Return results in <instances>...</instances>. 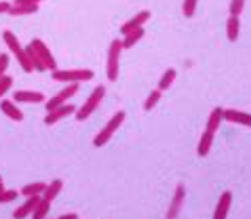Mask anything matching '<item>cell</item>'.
Returning a JSON list of instances; mask_svg holds the SVG:
<instances>
[{
  "mask_svg": "<svg viewBox=\"0 0 251 219\" xmlns=\"http://www.w3.org/2000/svg\"><path fill=\"white\" fill-rule=\"evenodd\" d=\"M78 93H80V84H66L64 89L57 91V93L51 97V99H47V101H45L47 112H51V110H55V108H59V105L68 103L74 95H78Z\"/></svg>",
  "mask_w": 251,
  "mask_h": 219,
  "instance_id": "cell-7",
  "label": "cell"
},
{
  "mask_svg": "<svg viewBox=\"0 0 251 219\" xmlns=\"http://www.w3.org/2000/svg\"><path fill=\"white\" fill-rule=\"evenodd\" d=\"M103 97H106V87H103V84H97V87L91 91V95L87 97V101L82 103V108L76 110V114H74V116H76V120H80V122H82V120H87V118L91 116L93 112L101 105Z\"/></svg>",
  "mask_w": 251,
  "mask_h": 219,
  "instance_id": "cell-5",
  "label": "cell"
},
{
  "mask_svg": "<svg viewBox=\"0 0 251 219\" xmlns=\"http://www.w3.org/2000/svg\"><path fill=\"white\" fill-rule=\"evenodd\" d=\"M148 19H150V11H137L129 21H125V24L121 25L123 36H125V34H129V32H133V30H137V27H144V24Z\"/></svg>",
  "mask_w": 251,
  "mask_h": 219,
  "instance_id": "cell-11",
  "label": "cell"
},
{
  "mask_svg": "<svg viewBox=\"0 0 251 219\" xmlns=\"http://www.w3.org/2000/svg\"><path fill=\"white\" fill-rule=\"evenodd\" d=\"M230 204H232V192L226 190V192H222L218 204H215L213 219H226L228 217V211H230Z\"/></svg>",
  "mask_w": 251,
  "mask_h": 219,
  "instance_id": "cell-14",
  "label": "cell"
},
{
  "mask_svg": "<svg viewBox=\"0 0 251 219\" xmlns=\"http://www.w3.org/2000/svg\"><path fill=\"white\" fill-rule=\"evenodd\" d=\"M17 196H22L17 190H6V188H2V190H0V204H9L13 200H17Z\"/></svg>",
  "mask_w": 251,
  "mask_h": 219,
  "instance_id": "cell-26",
  "label": "cell"
},
{
  "mask_svg": "<svg viewBox=\"0 0 251 219\" xmlns=\"http://www.w3.org/2000/svg\"><path fill=\"white\" fill-rule=\"evenodd\" d=\"M47 188L45 181H34V183H27V186H24L22 190H19V194L24 196V198H30V196H43Z\"/></svg>",
  "mask_w": 251,
  "mask_h": 219,
  "instance_id": "cell-20",
  "label": "cell"
},
{
  "mask_svg": "<svg viewBox=\"0 0 251 219\" xmlns=\"http://www.w3.org/2000/svg\"><path fill=\"white\" fill-rule=\"evenodd\" d=\"M9 9H11V2H4V0H0V15H2V13H9Z\"/></svg>",
  "mask_w": 251,
  "mask_h": 219,
  "instance_id": "cell-32",
  "label": "cell"
},
{
  "mask_svg": "<svg viewBox=\"0 0 251 219\" xmlns=\"http://www.w3.org/2000/svg\"><path fill=\"white\" fill-rule=\"evenodd\" d=\"M239 32H241V19L230 15L228 21H226V34H228V40H230V42H236V38H239Z\"/></svg>",
  "mask_w": 251,
  "mask_h": 219,
  "instance_id": "cell-21",
  "label": "cell"
},
{
  "mask_svg": "<svg viewBox=\"0 0 251 219\" xmlns=\"http://www.w3.org/2000/svg\"><path fill=\"white\" fill-rule=\"evenodd\" d=\"M224 120H226V122H232V124L247 126V129H251V114H249V112H243V110H224Z\"/></svg>",
  "mask_w": 251,
  "mask_h": 219,
  "instance_id": "cell-12",
  "label": "cell"
},
{
  "mask_svg": "<svg viewBox=\"0 0 251 219\" xmlns=\"http://www.w3.org/2000/svg\"><path fill=\"white\" fill-rule=\"evenodd\" d=\"M184 202H186V186L184 183H179V186L176 188V192H173V198L169 202V209H167L165 219H177L179 213H182Z\"/></svg>",
  "mask_w": 251,
  "mask_h": 219,
  "instance_id": "cell-8",
  "label": "cell"
},
{
  "mask_svg": "<svg viewBox=\"0 0 251 219\" xmlns=\"http://www.w3.org/2000/svg\"><path fill=\"white\" fill-rule=\"evenodd\" d=\"M243 9H245V0H230V4H228V11H230V15L232 17H239Z\"/></svg>",
  "mask_w": 251,
  "mask_h": 219,
  "instance_id": "cell-27",
  "label": "cell"
},
{
  "mask_svg": "<svg viewBox=\"0 0 251 219\" xmlns=\"http://www.w3.org/2000/svg\"><path fill=\"white\" fill-rule=\"evenodd\" d=\"M2 40H4V45L9 47L11 55L17 59L19 68H22L24 72L32 74V72H34V66H32V61H30V55H27V49H25V47H22V42H19L17 34H13L11 30H4V34H2Z\"/></svg>",
  "mask_w": 251,
  "mask_h": 219,
  "instance_id": "cell-2",
  "label": "cell"
},
{
  "mask_svg": "<svg viewBox=\"0 0 251 219\" xmlns=\"http://www.w3.org/2000/svg\"><path fill=\"white\" fill-rule=\"evenodd\" d=\"M2 188H4V183H2V181H0V190H2Z\"/></svg>",
  "mask_w": 251,
  "mask_h": 219,
  "instance_id": "cell-34",
  "label": "cell"
},
{
  "mask_svg": "<svg viewBox=\"0 0 251 219\" xmlns=\"http://www.w3.org/2000/svg\"><path fill=\"white\" fill-rule=\"evenodd\" d=\"M61 190H64V181H61V179H53L51 183H47V188H45V192H43V198L47 202H53L61 194Z\"/></svg>",
  "mask_w": 251,
  "mask_h": 219,
  "instance_id": "cell-16",
  "label": "cell"
},
{
  "mask_svg": "<svg viewBox=\"0 0 251 219\" xmlns=\"http://www.w3.org/2000/svg\"><path fill=\"white\" fill-rule=\"evenodd\" d=\"M0 181H2V177H0Z\"/></svg>",
  "mask_w": 251,
  "mask_h": 219,
  "instance_id": "cell-36",
  "label": "cell"
},
{
  "mask_svg": "<svg viewBox=\"0 0 251 219\" xmlns=\"http://www.w3.org/2000/svg\"><path fill=\"white\" fill-rule=\"evenodd\" d=\"M38 6H40V4H11L9 15H11V17L34 15V13H38Z\"/></svg>",
  "mask_w": 251,
  "mask_h": 219,
  "instance_id": "cell-19",
  "label": "cell"
},
{
  "mask_svg": "<svg viewBox=\"0 0 251 219\" xmlns=\"http://www.w3.org/2000/svg\"><path fill=\"white\" fill-rule=\"evenodd\" d=\"M125 51L123 49V40H112L108 47V61H106V76L110 82L118 80V70H121V53Z\"/></svg>",
  "mask_w": 251,
  "mask_h": 219,
  "instance_id": "cell-6",
  "label": "cell"
},
{
  "mask_svg": "<svg viewBox=\"0 0 251 219\" xmlns=\"http://www.w3.org/2000/svg\"><path fill=\"white\" fill-rule=\"evenodd\" d=\"M43 0H13L11 4H40Z\"/></svg>",
  "mask_w": 251,
  "mask_h": 219,
  "instance_id": "cell-31",
  "label": "cell"
},
{
  "mask_svg": "<svg viewBox=\"0 0 251 219\" xmlns=\"http://www.w3.org/2000/svg\"><path fill=\"white\" fill-rule=\"evenodd\" d=\"M13 101L17 105L19 103H45L47 97H45V93H40V91L22 89V91H15V93H13Z\"/></svg>",
  "mask_w": 251,
  "mask_h": 219,
  "instance_id": "cell-10",
  "label": "cell"
},
{
  "mask_svg": "<svg viewBox=\"0 0 251 219\" xmlns=\"http://www.w3.org/2000/svg\"><path fill=\"white\" fill-rule=\"evenodd\" d=\"M49 209H51V202H47L45 198H40V202L36 204V209H34V213L30 217L32 219H45V217H49Z\"/></svg>",
  "mask_w": 251,
  "mask_h": 219,
  "instance_id": "cell-25",
  "label": "cell"
},
{
  "mask_svg": "<svg viewBox=\"0 0 251 219\" xmlns=\"http://www.w3.org/2000/svg\"><path fill=\"white\" fill-rule=\"evenodd\" d=\"M76 110H78V108H76V105H72V103H64V105H59V108H55V110H51V112H47V116H45V124H47V126L57 124V122H61L64 118L76 114Z\"/></svg>",
  "mask_w": 251,
  "mask_h": 219,
  "instance_id": "cell-9",
  "label": "cell"
},
{
  "mask_svg": "<svg viewBox=\"0 0 251 219\" xmlns=\"http://www.w3.org/2000/svg\"><path fill=\"white\" fill-rule=\"evenodd\" d=\"M25 49H27V55H30V61L34 66V72H55V70H57V59H55V55L51 53V49L45 45V40L34 38Z\"/></svg>",
  "mask_w": 251,
  "mask_h": 219,
  "instance_id": "cell-1",
  "label": "cell"
},
{
  "mask_svg": "<svg viewBox=\"0 0 251 219\" xmlns=\"http://www.w3.org/2000/svg\"><path fill=\"white\" fill-rule=\"evenodd\" d=\"M57 219H78V215H76V213H64V215L57 217Z\"/></svg>",
  "mask_w": 251,
  "mask_h": 219,
  "instance_id": "cell-33",
  "label": "cell"
},
{
  "mask_svg": "<svg viewBox=\"0 0 251 219\" xmlns=\"http://www.w3.org/2000/svg\"><path fill=\"white\" fill-rule=\"evenodd\" d=\"M9 63H11V55L6 53H0V80L6 76V70H9Z\"/></svg>",
  "mask_w": 251,
  "mask_h": 219,
  "instance_id": "cell-29",
  "label": "cell"
},
{
  "mask_svg": "<svg viewBox=\"0 0 251 219\" xmlns=\"http://www.w3.org/2000/svg\"><path fill=\"white\" fill-rule=\"evenodd\" d=\"M45 219H53V217H45Z\"/></svg>",
  "mask_w": 251,
  "mask_h": 219,
  "instance_id": "cell-35",
  "label": "cell"
},
{
  "mask_svg": "<svg viewBox=\"0 0 251 219\" xmlns=\"http://www.w3.org/2000/svg\"><path fill=\"white\" fill-rule=\"evenodd\" d=\"M176 76H177V72L173 68H167L165 72H163V76H160V80H158V91H167L171 87L173 82H176Z\"/></svg>",
  "mask_w": 251,
  "mask_h": 219,
  "instance_id": "cell-23",
  "label": "cell"
},
{
  "mask_svg": "<svg viewBox=\"0 0 251 219\" xmlns=\"http://www.w3.org/2000/svg\"><path fill=\"white\" fill-rule=\"evenodd\" d=\"M160 97H163V91H158V89H154L152 93H148V97H146V101H144V110L146 112H152L158 105Z\"/></svg>",
  "mask_w": 251,
  "mask_h": 219,
  "instance_id": "cell-24",
  "label": "cell"
},
{
  "mask_svg": "<svg viewBox=\"0 0 251 219\" xmlns=\"http://www.w3.org/2000/svg\"><path fill=\"white\" fill-rule=\"evenodd\" d=\"M95 72L89 68H76V70H55L51 72V78L57 82H66V84H80L87 80H93Z\"/></svg>",
  "mask_w": 251,
  "mask_h": 219,
  "instance_id": "cell-3",
  "label": "cell"
},
{
  "mask_svg": "<svg viewBox=\"0 0 251 219\" xmlns=\"http://www.w3.org/2000/svg\"><path fill=\"white\" fill-rule=\"evenodd\" d=\"M43 196H30V198H25L24 204H19V207L13 211V219H25L34 213V209H36V204L40 202Z\"/></svg>",
  "mask_w": 251,
  "mask_h": 219,
  "instance_id": "cell-13",
  "label": "cell"
},
{
  "mask_svg": "<svg viewBox=\"0 0 251 219\" xmlns=\"http://www.w3.org/2000/svg\"><path fill=\"white\" fill-rule=\"evenodd\" d=\"M197 4H199V0H184V4H182L184 17H192L194 11H197Z\"/></svg>",
  "mask_w": 251,
  "mask_h": 219,
  "instance_id": "cell-28",
  "label": "cell"
},
{
  "mask_svg": "<svg viewBox=\"0 0 251 219\" xmlns=\"http://www.w3.org/2000/svg\"><path fill=\"white\" fill-rule=\"evenodd\" d=\"M222 122H224V108H213L211 114H209V118H207V131L218 133Z\"/></svg>",
  "mask_w": 251,
  "mask_h": 219,
  "instance_id": "cell-17",
  "label": "cell"
},
{
  "mask_svg": "<svg viewBox=\"0 0 251 219\" xmlns=\"http://www.w3.org/2000/svg\"><path fill=\"white\" fill-rule=\"evenodd\" d=\"M144 27H137V30H133V32H129V34H125L123 36V49H131V47H135L139 40L144 38Z\"/></svg>",
  "mask_w": 251,
  "mask_h": 219,
  "instance_id": "cell-22",
  "label": "cell"
},
{
  "mask_svg": "<svg viewBox=\"0 0 251 219\" xmlns=\"http://www.w3.org/2000/svg\"><path fill=\"white\" fill-rule=\"evenodd\" d=\"M125 118H127V114H125L123 110H118L116 114H114V116H112V118H110L108 122H106V126H101V131H100V133H97V135H95V139H93V146H95V147H101V146H106L108 141L114 137V133H116V131H118V129H121V126H123Z\"/></svg>",
  "mask_w": 251,
  "mask_h": 219,
  "instance_id": "cell-4",
  "label": "cell"
},
{
  "mask_svg": "<svg viewBox=\"0 0 251 219\" xmlns=\"http://www.w3.org/2000/svg\"><path fill=\"white\" fill-rule=\"evenodd\" d=\"M0 110H2L4 116H9L11 120H15V122H22L24 120V112L19 110V105L13 99H2L0 101Z\"/></svg>",
  "mask_w": 251,
  "mask_h": 219,
  "instance_id": "cell-15",
  "label": "cell"
},
{
  "mask_svg": "<svg viewBox=\"0 0 251 219\" xmlns=\"http://www.w3.org/2000/svg\"><path fill=\"white\" fill-rule=\"evenodd\" d=\"M213 137H215V133L211 131H203V135H201L199 139V146H197V154L199 156H207L209 150H211V146H213Z\"/></svg>",
  "mask_w": 251,
  "mask_h": 219,
  "instance_id": "cell-18",
  "label": "cell"
},
{
  "mask_svg": "<svg viewBox=\"0 0 251 219\" xmlns=\"http://www.w3.org/2000/svg\"><path fill=\"white\" fill-rule=\"evenodd\" d=\"M11 89H13V78H11V76H4V78L0 80V99H2V97L9 93Z\"/></svg>",
  "mask_w": 251,
  "mask_h": 219,
  "instance_id": "cell-30",
  "label": "cell"
}]
</instances>
